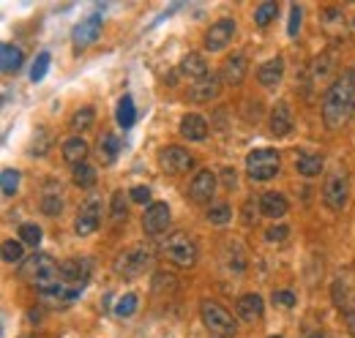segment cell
Masks as SVG:
<instances>
[{"label": "cell", "mask_w": 355, "mask_h": 338, "mask_svg": "<svg viewBox=\"0 0 355 338\" xmlns=\"http://www.w3.org/2000/svg\"><path fill=\"white\" fill-rule=\"evenodd\" d=\"M355 112V71H345L328 87L322 101V121L331 131H339Z\"/></svg>", "instance_id": "1"}, {"label": "cell", "mask_w": 355, "mask_h": 338, "mask_svg": "<svg viewBox=\"0 0 355 338\" xmlns=\"http://www.w3.org/2000/svg\"><path fill=\"white\" fill-rule=\"evenodd\" d=\"M200 317H202L205 328H208L214 336L232 338L235 333H238V325H235V319L230 317V311L222 308L219 303H214V300H202V305H200Z\"/></svg>", "instance_id": "2"}, {"label": "cell", "mask_w": 355, "mask_h": 338, "mask_svg": "<svg viewBox=\"0 0 355 338\" xmlns=\"http://www.w3.org/2000/svg\"><path fill=\"white\" fill-rule=\"evenodd\" d=\"M279 167H282V159L273 148H260L246 156V172L252 180H270L279 175Z\"/></svg>", "instance_id": "3"}, {"label": "cell", "mask_w": 355, "mask_h": 338, "mask_svg": "<svg viewBox=\"0 0 355 338\" xmlns=\"http://www.w3.org/2000/svg\"><path fill=\"white\" fill-rule=\"evenodd\" d=\"M347 197H350V180L345 172H331L325 177V186H322V202L331 208V211H342L347 205Z\"/></svg>", "instance_id": "4"}, {"label": "cell", "mask_w": 355, "mask_h": 338, "mask_svg": "<svg viewBox=\"0 0 355 338\" xmlns=\"http://www.w3.org/2000/svg\"><path fill=\"white\" fill-rule=\"evenodd\" d=\"M164 254L170 256V262H175L178 267H191V265L197 262V243H194L189 235L175 232L173 238H167Z\"/></svg>", "instance_id": "5"}, {"label": "cell", "mask_w": 355, "mask_h": 338, "mask_svg": "<svg viewBox=\"0 0 355 338\" xmlns=\"http://www.w3.org/2000/svg\"><path fill=\"white\" fill-rule=\"evenodd\" d=\"M331 297H334V305L339 308V311H350L355 305V276L350 270H345V273H339L336 278H334V284H331Z\"/></svg>", "instance_id": "6"}, {"label": "cell", "mask_w": 355, "mask_h": 338, "mask_svg": "<svg viewBox=\"0 0 355 338\" xmlns=\"http://www.w3.org/2000/svg\"><path fill=\"white\" fill-rule=\"evenodd\" d=\"M159 164L170 175H183V172H189V169L194 167V156L186 148H180V145H170V148H164L159 153Z\"/></svg>", "instance_id": "7"}, {"label": "cell", "mask_w": 355, "mask_h": 338, "mask_svg": "<svg viewBox=\"0 0 355 338\" xmlns=\"http://www.w3.org/2000/svg\"><path fill=\"white\" fill-rule=\"evenodd\" d=\"M98 224H101V199L88 197V199H85V205H83L80 213H77L74 229H77V235L88 238V235H93V232L98 229Z\"/></svg>", "instance_id": "8"}, {"label": "cell", "mask_w": 355, "mask_h": 338, "mask_svg": "<svg viewBox=\"0 0 355 338\" xmlns=\"http://www.w3.org/2000/svg\"><path fill=\"white\" fill-rule=\"evenodd\" d=\"M150 254L145 251V249H132V251L121 254L118 256V265H115V270L121 273V276H126V278H134V276H142L148 267H150Z\"/></svg>", "instance_id": "9"}, {"label": "cell", "mask_w": 355, "mask_h": 338, "mask_svg": "<svg viewBox=\"0 0 355 338\" xmlns=\"http://www.w3.org/2000/svg\"><path fill=\"white\" fill-rule=\"evenodd\" d=\"M232 36H235V22L230 19V17H224V19H216L208 30H205V49L208 52H222L227 44L232 42Z\"/></svg>", "instance_id": "10"}, {"label": "cell", "mask_w": 355, "mask_h": 338, "mask_svg": "<svg viewBox=\"0 0 355 338\" xmlns=\"http://www.w3.org/2000/svg\"><path fill=\"white\" fill-rule=\"evenodd\" d=\"M90 270H93L90 259H66V262L60 265L63 284H66V287L85 290V284H88V278H90Z\"/></svg>", "instance_id": "11"}, {"label": "cell", "mask_w": 355, "mask_h": 338, "mask_svg": "<svg viewBox=\"0 0 355 338\" xmlns=\"http://www.w3.org/2000/svg\"><path fill=\"white\" fill-rule=\"evenodd\" d=\"M214 191H216V175H214L211 169L197 172L194 180H191V186H189V197H191V202L205 205V202H211Z\"/></svg>", "instance_id": "12"}, {"label": "cell", "mask_w": 355, "mask_h": 338, "mask_svg": "<svg viewBox=\"0 0 355 338\" xmlns=\"http://www.w3.org/2000/svg\"><path fill=\"white\" fill-rule=\"evenodd\" d=\"M170 226V208L164 202H153L142 215V229L148 235H162Z\"/></svg>", "instance_id": "13"}, {"label": "cell", "mask_w": 355, "mask_h": 338, "mask_svg": "<svg viewBox=\"0 0 355 338\" xmlns=\"http://www.w3.org/2000/svg\"><path fill=\"white\" fill-rule=\"evenodd\" d=\"M219 90H222V80L216 74H208V77H202L200 82H194L189 87V98L197 101V104H208V101H214L219 96Z\"/></svg>", "instance_id": "14"}, {"label": "cell", "mask_w": 355, "mask_h": 338, "mask_svg": "<svg viewBox=\"0 0 355 338\" xmlns=\"http://www.w3.org/2000/svg\"><path fill=\"white\" fill-rule=\"evenodd\" d=\"M246 71H249V60H246V55H243V52H235V55H230V57L224 60L222 82L241 84L243 82V77H246Z\"/></svg>", "instance_id": "15"}, {"label": "cell", "mask_w": 355, "mask_h": 338, "mask_svg": "<svg viewBox=\"0 0 355 338\" xmlns=\"http://www.w3.org/2000/svg\"><path fill=\"white\" fill-rule=\"evenodd\" d=\"M293 131V109L287 101H279L270 109V134L273 136H287Z\"/></svg>", "instance_id": "16"}, {"label": "cell", "mask_w": 355, "mask_h": 338, "mask_svg": "<svg viewBox=\"0 0 355 338\" xmlns=\"http://www.w3.org/2000/svg\"><path fill=\"white\" fill-rule=\"evenodd\" d=\"M98 33H101V17L93 14V17L83 19V22L71 30V39H74L77 46H90V44L98 39Z\"/></svg>", "instance_id": "17"}, {"label": "cell", "mask_w": 355, "mask_h": 338, "mask_svg": "<svg viewBox=\"0 0 355 338\" xmlns=\"http://www.w3.org/2000/svg\"><path fill=\"white\" fill-rule=\"evenodd\" d=\"M178 71H180V77H186V80H191V82H200L202 77H208V63H205L202 55L189 52V55L180 60Z\"/></svg>", "instance_id": "18"}, {"label": "cell", "mask_w": 355, "mask_h": 338, "mask_svg": "<svg viewBox=\"0 0 355 338\" xmlns=\"http://www.w3.org/2000/svg\"><path fill=\"white\" fill-rule=\"evenodd\" d=\"M118 153H121L118 136H115L112 131H104V134L98 136V142H96V159H98L104 167H110V164H115Z\"/></svg>", "instance_id": "19"}, {"label": "cell", "mask_w": 355, "mask_h": 338, "mask_svg": "<svg viewBox=\"0 0 355 338\" xmlns=\"http://www.w3.org/2000/svg\"><path fill=\"white\" fill-rule=\"evenodd\" d=\"M235 308H238L241 319H246V322H257V319L263 317V311H266V303H263V297H260V295L249 292V295H241V297H238Z\"/></svg>", "instance_id": "20"}, {"label": "cell", "mask_w": 355, "mask_h": 338, "mask_svg": "<svg viewBox=\"0 0 355 338\" xmlns=\"http://www.w3.org/2000/svg\"><path fill=\"white\" fill-rule=\"evenodd\" d=\"M282 77H284V60L282 57H270V60H266L260 66V71H257V80L268 90H273L276 84L282 82Z\"/></svg>", "instance_id": "21"}, {"label": "cell", "mask_w": 355, "mask_h": 338, "mask_svg": "<svg viewBox=\"0 0 355 338\" xmlns=\"http://www.w3.org/2000/svg\"><path fill=\"white\" fill-rule=\"evenodd\" d=\"M180 134H183V139H189V142H200V139L208 136V123H205V118H200V115H183V118H180Z\"/></svg>", "instance_id": "22"}, {"label": "cell", "mask_w": 355, "mask_h": 338, "mask_svg": "<svg viewBox=\"0 0 355 338\" xmlns=\"http://www.w3.org/2000/svg\"><path fill=\"white\" fill-rule=\"evenodd\" d=\"M287 199H284V194H276V191H268L260 197V213L266 215V218H282L284 213H287Z\"/></svg>", "instance_id": "23"}, {"label": "cell", "mask_w": 355, "mask_h": 338, "mask_svg": "<svg viewBox=\"0 0 355 338\" xmlns=\"http://www.w3.org/2000/svg\"><path fill=\"white\" fill-rule=\"evenodd\" d=\"M22 63H25V55H22L19 46H14V44H3V46H0V66H3V74H17V71L22 69Z\"/></svg>", "instance_id": "24"}, {"label": "cell", "mask_w": 355, "mask_h": 338, "mask_svg": "<svg viewBox=\"0 0 355 338\" xmlns=\"http://www.w3.org/2000/svg\"><path fill=\"white\" fill-rule=\"evenodd\" d=\"M63 159H66L69 164H74V167L85 164V159H88V142H85L83 136L66 139V142H63Z\"/></svg>", "instance_id": "25"}, {"label": "cell", "mask_w": 355, "mask_h": 338, "mask_svg": "<svg viewBox=\"0 0 355 338\" xmlns=\"http://www.w3.org/2000/svg\"><path fill=\"white\" fill-rule=\"evenodd\" d=\"M322 156L320 153H311V150H304V153H298V159H295V169H298V175H304V177H317L320 172H322Z\"/></svg>", "instance_id": "26"}, {"label": "cell", "mask_w": 355, "mask_h": 338, "mask_svg": "<svg viewBox=\"0 0 355 338\" xmlns=\"http://www.w3.org/2000/svg\"><path fill=\"white\" fill-rule=\"evenodd\" d=\"M115 121H118V126L123 128H132L134 121H137V109H134V98L126 93L121 101H118V112H115Z\"/></svg>", "instance_id": "27"}, {"label": "cell", "mask_w": 355, "mask_h": 338, "mask_svg": "<svg viewBox=\"0 0 355 338\" xmlns=\"http://www.w3.org/2000/svg\"><path fill=\"white\" fill-rule=\"evenodd\" d=\"M276 14H279V3H276V0H266V3L257 6V11H254V22H257L260 28H268V25L276 19Z\"/></svg>", "instance_id": "28"}, {"label": "cell", "mask_w": 355, "mask_h": 338, "mask_svg": "<svg viewBox=\"0 0 355 338\" xmlns=\"http://www.w3.org/2000/svg\"><path fill=\"white\" fill-rule=\"evenodd\" d=\"M22 246H25L22 240H3V262H8V265H19L22 256H25Z\"/></svg>", "instance_id": "29"}, {"label": "cell", "mask_w": 355, "mask_h": 338, "mask_svg": "<svg viewBox=\"0 0 355 338\" xmlns=\"http://www.w3.org/2000/svg\"><path fill=\"white\" fill-rule=\"evenodd\" d=\"M93 121H96V109L93 107H83L80 112H74V118H71V131H88L93 126Z\"/></svg>", "instance_id": "30"}, {"label": "cell", "mask_w": 355, "mask_h": 338, "mask_svg": "<svg viewBox=\"0 0 355 338\" xmlns=\"http://www.w3.org/2000/svg\"><path fill=\"white\" fill-rule=\"evenodd\" d=\"M74 186H80V188H93V186H96V169L90 167V164L74 167Z\"/></svg>", "instance_id": "31"}, {"label": "cell", "mask_w": 355, "mask_h": 338, "mask_svg": "<svg viewBox=\"0 0 355 338\" xmlns=\"http://www.w3.org/2000/svg\"><path fill=\"white\" fill-rule=\"evenodd\" d=\"M49 63H52V55H49V52H39V55H36V60H33V66H31V80H33V82H42V80H44Z\"/></svg>", "instance_id": "32"}, {"label": "cell", "mask_w": 355, "mask_h": 338, "mask_svg": "<svg viewBox=\"0 0 355 338\" xmlns=\"http://www.w3.org/2000/svg\"><path fill=\"white\" fill-rule=\"evenodd\" d=\"M19 240L25 243V246H39L42 243V226H36V224H22L19 226Z\"/></svg>", "instance_id": "33"}, {"label": "cell", "mask_w": 355, "mask_h": 338, "mask_svg": "<svg viewBox=\"0 0 355 338\" xmlns=\"http://www.w3.org/2000/svg\"><path fill=\"white\" fill-rule=\"evenodd\" d=\"M126 213H129L126 194H123V191H115V194H112V221H115V224L126 221Z\"/></svg>", "instance_id": "34"}, {"label": "cell", "mask_w": 355, "mask_h": 338, "mask_svg": "<svg viewBox=\"0 0 355 338\" xmlns=\"http://www.w3.org/2000/svg\"><path fill=\"white\" fill-rule=\"evenodd\" d=\"M19 188V172L17 169H3V197H14Z\"/></svg>", "instance_id": "35"}, {"label": "cell", "mask_w": 355, "mask_h": 338, "mask_svg": "<svg viewBox=\"0 0 355 338\" xmlns=\"http://www.w3.org/2000/svg\"><path fill=\"white\" fill-rule=\"evenodd\" d=\"M137 303H139V297L134 295V292H126V295L118 300L115 314H118V317H132L134 311H137Z\"/></svg>", "instance_id": "36"}, {"label": "cell", "mask_w": 355, "mask_h": 338, "mask_svg": "<svg viewBox=\"0 0 355 338\" xmlns=\"http://www.w3.org/2000/svg\"><path fill=\"white\" fill-rule=\"evenodd\" d=\"M230 218H232V211H230V205H211V211H208V221H211V224H216V226H224Z\"/></svg>", "instance_id": "37"}, {"label": "cell", "mask_w": 355, "mask_h": 338, "mask_svg": "<svg viewBox=\"0 0 355 338\" xmlns=\"http://www.w3.org/2000/svg\"><path fill=\"white\" fill-rule=\"evenodd\" d=\"M42 211H44L46 215H58V213L63 211L60 194H44V197H42Z\"/></svg>", "instance_id": "38"}, {"label": "cell", "mask_w": 355, "mask_h": 338, "mask_svg": "<svg viewBox=\"0 0 355 338\" xmlns=\"http://www.w3.org/2000/svg\"><path fill=\"white\" fill-rule=\"evenodd\" d=\"M301 17H304L301 6H290V25H287V33H290L293 39H295L298 30H301Z\"/></svg>", "instance_id": "39"}, {"label": "cell", "mask_w": 355, "mask_h": 338, "mask_svg": "<svg viewBox=\"0 0 355 338\" xmlns=\"http://www.w3.org/2000/svg\"><path fill=\"white\" fill-rule=\"evenodd\" d=\"M287 235H290V229H287L284 224H276V226H270V229L266 232V240L268 243H284Z\"/></svg>", "instance_id": "40"}, {"label": "cell", "mask_w": 355, "mask_h": 338, "mask_svg": "<svg viewBox=\"0 0 355 338\" xmlns=\"http://www.w3.org/2000/svg\"><path fill=\"white\" fill-rule=\"evenodd\" d=\"M270 300H273V305H284V308H293V305H295V295H293V292H287V290L273 292Z\"/></svg>", "instance_id": "41"}, {"label": "cell", "mask_w": 355, "mask_h": 338, "mask_svg": "<svg viewBox=\"0 0 355 338\" xmlns=\"http://www.w3.org/2000/svg\"><path fill=\"white\" fill-rule=\"evenodd\" d=\"M129 197H132V202L145 205V202H150V188L148 186H134L132 191H129Z\"/></svg>", "instance_id": "42"}, {"label": "cell", "mask_w": 355, "mask_h": 338, "mask_svg": "<svg viewBox=\"0 0 355 338\" xmlns=\"http://www.w3.org/2000/svg\"><path fill=\"white\" fill-rule=\"evenodd\" d=\"M222 183H224V188H227V191H230V188H235V183H238L235 169H222Z\"/></svg>", "instance_id": "43"}, {"label": "cell", "mask_w": 355, "mask_h": 338, "mask_svg": "<svg viewBox=\"0 0 355 338\" xmlns=\"http://www.w3.org/2000/svg\"><path fill=\"white\" fill-rule=\"evenodd\" d=\"M345 322H347V330H350V336H355V308H350V311L345 314Z\"/></svg>", "instance_id": "44"}, {"label": "cell", "mask_w": 355, "mask_h": 338, "mask_svg": "<svg viewBox=\"0 0 355 338\" xmlns=\"http://www.w3.org/2000/svg\"><path fill=\"white\" fill-rule=\"evenodd\" d=\"M270 338H282V336H270Z\"/></svg>", "instance_id": "45"}, {"label": "cell", "mask_w": 355, "mask_h": 338, "mask_svg": "<svg viewBox=\"0 0 355 338\" xmlns=\"http://www.w3.org/2000/svg\"><path fill=\"white\" fill-rule=\"evenodd\" d=\"M353 25H355V22H353Z\"/></svg>", "instance_id": "46"}]
</instances>
